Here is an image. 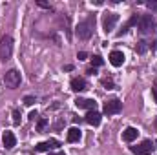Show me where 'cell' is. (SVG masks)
I'll return each instance as SVG.
<instances>
[{"mask_svg":"<svg viewBox=\"0 0 157 155\" xmlns=\"http://www.w3.org/2000/svg\"><path fill=\"white\" fill-rule=\"evenodd\" d=\"M121 110H122V102H121L119 99H110V100H106V102H104V108H102L104 115H115Z\"/></svg>","mask_w":157,"mask_h":155,"instance_id":"7","label":"cell"},{"mask_svg":"<svg viewBox=\"0 0 157 155\" xmlns=\"http://www.w3.org/2000/svg\"><path fill=\"white\" fill-rule=\"evenodd\" d=\"M59 146H60V142H59V141H55V139H49V141L39 142V144L35 146V150H37V152H49V150H53V148H59Z\"/></svg>","mask_w":157,"mask_h":155,"instance_id":"9","label":"cell"},{"mask_svg":"<svg viewBox=\"0 0 157 155\" xmlns=\"http://www.w3.org/2000/svg\"><path fill=\"white\" fill-rule=\"evenodd\" d=\"M77 59H78V60H86V59H88V53H86V51H78Z\"/></svg>","mask_w":157,"mask_h":155,"instance_id":"23","label":"cell"},{"mask_svg":"<svg viewBox=\"0 0 157 155\" xmlns=\"http://www.w3.org/2000/svg\"><path fill=\"white\" fill-rule=\"evenodd\" d=\"M88 73H90V75H95V73H97V70H95V68H88Z\"/></svg>","mask_w":157,"mask_h":155,"instance_id":"27","label":"cell"},{"mask_svg":"<svg viewBox=\"0 0 157 155\" xmlns=\"http://www.w3.org/2000/svg\"><path fill=\"white\" fill-rule=\"evenodd\" d=\"M70 86H71V89L75 91V93H78V91H84L86 88H88V84H86V80L82 77H75L71 78V82H70Z\"/></svg>","mask_w":157,"mask_h":155,"instance_id":"12","label":"cell"},{"mask_svg":"<svg viewBox=\"0 0 157 155\" xmlns=\"http://www.w3.org/2000/svg\"><path fill=\"white\" fill-rule=\"evenodd\" d=\"M137 20H139V15H133V17H132V18H130V20H128L124 26H122V29L117 33V37H122V35H124V33H126V31H128L132 26H137Z\"/></svg>","mask_w":157,"mask_h":155,"instance_id":"16","label":"cell"},{"mask_svg":"<svg viewBox=\"0 0 157 155\" xmlns=\"http://www.w3.org/2000/svg\"><path fill=\"white\" fill-rule=\"evenodd\" d=\"M137 28H139V31L143 35H150V33H155L157 31V22L152 15H139Z\"/></svg>","mask_w":157,"mask_h":155,"instance_id":"2","label":"cell"},{"mask_svg":"<svg viewBox=\"0 0 157 155\" xmlns=\"http://www.w3.org/2000/svg\"><path fill=\"white\" fill-rule=\"evenodd\" d=\"M101 119H102V115H101L97 110H93V112H88V113H86V119H84V120H86L90 126H99V124H101Z\"/></svg>","mask_w":157,"mask_h":155,"instance_id":"11","label":"cell"},{"mask_svg":"<svg viewBox=\"0 0 157 155\" xmlns=\"http://www.w3.org/2000/svg\"><path fill=\"white\" fill-rule=\"evenodd\" d=\"M152 91H154V99H155V102H157V82H155V86H154Z\"/></svg>","mask_w":157,"mask_h":155,"instance_id":"26","label":"cell"},{"mask_svg":"<svg viewBox=\"0 0 157 155\" xmlns=\"http://www.w3.org/2000/svg\"><path fill=\"white\" fill-rule=\"evenodd\" d=\"M37 117H39V113H37V110H35V112H31V113H29V119H31V120H35V119H37Z\"/></svg>","mask_w":157,"mask_h":155,"instance_id":"25","label":"cell"},{"mask_svg":"<svg viewBox=\"0 0 157 155\" xmlns=\"http://www.w3.org/2000/svg\"><path fill=\"white\" fill-rule=\"evenodd\" d=\"M20 71H17V70H9V71H6V75H4V82H6V86L9 88V89H15V88H18L20 86Z\"/></svg>","mask_w":157,"mask_h":155,"instance_id":"4","label":"cell"},{"mask_svg":"<svg viewBox=\"0 0 157 155\" xmlns=\"http://www.w3.org/2000/svg\"><path fill=\"white\" fill-rule=\"evenodd\" d=\"M122 62H124L122 51H112V53H110V64H112V66L119 68V66H122Z\"/></svg>","mask_w":157,"mask_h":155,"instance_id":"13","label":"cell"},{"mask_svg":"<svg viewBox=\"0 0 157 155\" xmlns=\"http://www.w3.org/2000/svg\"><path fill=\"white\" fill-rule=\"evenodd\" d=\"M39 6H42V7H46V9H51V7H49L48 4H44V2H39Z\"/></svg>","mask_w":157,"mask_h":155,"instance_id":"28","label":"cell"},{"mask_svg":"<svg viewBox=\"0 0 157 155\" xmlns=\"http://www.w3.org/2000/svg\"><path fill=\"white\" fill-rule=\"evenodd\" d=\"M137 135H139V131H137V128H126L124 131H122V139L126 141V142H133L135 139H137Z\"/></svg>","mask_w":157,"mask_h":155,"instance_id":"14","label":"cell"},{"mask_svg":"<svg viewBox=\"0 0 157 155\" xmlns=\"http://www.w3.org/2000/svg\"><path fill=\"white\" fill-rule=\"evenodd\" d=\"M155 150V142L154 141H143L137 146H132V152L135 155H150Z\"/></svg>","mask_w":157,"mask_h":155,"instance_id":"5","label":"cell"},{"mask_svg":"<svg viewBox=\"0 0 157 155\" xmlns=\"http://www.w3.org/2000/svg\"><path fill=\"white\" fill-rule=\"evenodd\" d=\"M24 104H26V106H33V104H35V97H31V95L24 97Z\"/></svg>","mask_w":157,"mask_h":155,"instance_id":"22","label":"cell"},{"mask_svg":"<svg viewBox=\"0 0 157 155\" xmlns=\"http://www.w3.org/2000/svg\"><path fill=\"white\" fill-rule=\"evenodd\" d=\"M104 64V60H102V57H99V55H95V57H91V68H99V66H102Z\"/></svg>","mask_w":157,"mask_h":155,"instance_id":"17","label":"cell"},{"mask_svg":"<svg viewBox=\"0 0 157 155\" xmlns=\"http://www.w3.org/2000/svg\"><path fill=\"white\" fill-rule=\"evenodd\" d=\"M49 155H66V153H62V152H60V153H49Z\"/></svg>","mask_w":157,"mask_h":155,"instance_id":"29","label":"cell"},{"mask_svg":"<svg viewBox=\"0 0 157 155\" xmlns=\"http://www.w3.org/2000/svg\"><path fill=\"white\" fill-rule=\"evenodd\" d=\"M93 28H95V17L91 15V17H88L86 20L78 22V26L75 28V33H77L78 39L88 40L91 35H93Z\"/></svg>","mask_w":157,"mask_h":155,"instance_id":"1","label":"cell"},{"mask_svg":"<svg viewBox=\"0 0 157 155\" xmlns=\"http://www.w3.org/2000/svg\"><path fill=\"white\" fill-rule=\"evenodd\" d=\"M146 7H148L150 11H154V13H157V0H152V2H146Z\"/></svg>","mask_w":157,"mask_h":155,"instance_id":"21","label":"cell"},{"mask_svg":"<svg viewBox=\"0 0 157 155\" xmlns=\"http://www.w3.org/2000/svg\"><path fill=\"white\" fill-rule=\"evenodd\" d=\"M75 106L80 108V110H88V112L97 110V102H95L93 99H80V97H78L77 100H75Z\"/></svg>","mask_w":157,"mask_h":155,"instance_id":"8","label":"cell"},{"mask_svg":"<svg viewBox=\"0 0 157 155\" xmlns=\"http://www.w3.org/2000/svg\"><path fill=\"white\" fill-rule=\"evenodd\" d=\"M80 137H82V133H80L78 128H70V130H68V137H66L68 142H78Z\"/></svg>","mask_w":157,"mask_h":155,"instance_id":"15","label":"cell"},{"mask_svg":"<svg viewBox=\"0 0 157 155\" xmlns=\"http://www.w3.org/2000/svg\"><path fill=\"white\" fill-rule=\"evenodd\" d=\"M144 44H146V42H139V47H137V49H139V53L146 51V47H148V46H144Z\"/></svg>","mask_w":157,"mask_h":155,"instance_id":"24","label":"cell"},{"mask_svg":"<svg viewBox=\"0 0 157 155\" xmlns=\"http://www.w3.org/2000/svg\"><path fill=\"white\" fill-rule=\"evenodd\" d=\"M154 126H155V130H157V119H155V122H154Z\"/></svg>","mask_w":157,"mask_h":155,"instance_id":"30","label":"cell"},{"mask_svg":"<svg viewBox=\"0 0 157 155\" xmlns=\"http://www.w3.org/2000/svg\"><path fill=\"white\" fill-rule=\"evenodd\" d=\"M2 142H4V146L7 148V150H11V148H15V144H17V137L13 135V131H4L2 133Z\"/></svg>","mask_w":157,"mask_h":155,"instance_id":"10","label":"cell"},{"mask_svg":"<svg viewBox=\"0 0 157 155\" xmlns=\"http://www.w3.org/2000/svg\"><path fill=\"white\" fill-rule=\"evenodd\" d=\"M48 119H39V122H37V131H44V128L48 126Z\"/></svg>","mask_w":157,"mask_h":155,"instance_id":"18","label":"cell"},{"mask_svg":"<svg viewBox=\"0 0 157 155\" xmlns=\"http://www.w3.org/2000/svg\"><path fill=\"white\" fill-rule=\"evenodd\" d=\"M13 124H15V126L20 124V112H18V110H13Z\"/></svg>","mask_w":157,"mask_h":155,"instance_id":"19","label":"cell"},{"mask_svg":"<svg viewBox=\"0 0 157 155\" xmlns=\"http://www.w3.org/2000/svg\"><path fill=\"white\" fill-rule=\"evenodd\" d=\"M11 53H13V39L9 35H6L0 39V59L6 62V60H9Z\"/></svg>","mask_w":157,"mask_h":155,"instance_id":"3","label":"cell"},{"mask_svg":"<svg viewBox=\"0 0 157 155\" xmlns=\"http://www.w3.org/2000/svg\"><path fill=\"white\" fill-rule=\"evenodd\" d=\"M101 82H102V86H106V89H112V88H115V86H113V80H112V78H102Z\"/></svg>","mask_w":157,"mask_h":155,"instance_id":"20","label":"cell"},{"mask_svg":"<svg viewBox=\"0 0 157 155\" xmlns=\"http://www.w3.org/2000/svg\"><path fill=\"white\" fill-rule=\"evenodd\" d=\"M117 20H119L117 13H104L102 15V29H104V33H112V29L115 28Z\"/></svg>","mask_w":157,"mask_h":155,"instance_id":"6","label":"cell"}]
</instances>
